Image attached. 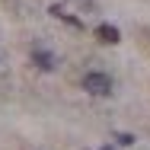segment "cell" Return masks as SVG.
I'll list each match as a JSON object with an SVG mask.
<instances>
[{
    "label": "cell",
    "mask_w": 150,
    "mask_h": 150,
    "mask_svg": "<svg viewBox=\"0 0 150 150\" xmlns=\"http://www.w3.org/2000/svg\"><path fill=\"white\" fill-rule=\"evenodd\" d=\"M83 90L90 93V96H109V93H112V80H109V74L90 70V74L83 77Z\"/></svg>",
    "instance_id": "1"
},
{
    "label": "cell",
    "mask_w": 150,
    "mask_h": 150,
    "mask_svg": "<svg viewBox=\"0 0 150 150\" xmlns=\"http://www.w3.org/2000/svg\"><path fill=\"white\" fill-rule=\"evenodd\" d=\"M32 64H35L38 70H54V67H58V58H54L51 51H45V48H35V51H32Z\"/></svg>",
    "instance_id": "2"
},
{
    "label": "cell",
    "mask_w": 150,
    "mask_h": 150,
    "mask_svg": "<svg viewBox=\"0 0 150 150\" xmlns=\"http://www.w3.org/2000/svg\"><path fill=\"white\" fill-rule=\"evenodd\" d=\"M96 38H99L102 45H118L121 32L115 29V26H109V23H102V26H96Z\"/></svg>",
    "instance_id": "3"
},
{
    "label": "cell",
    "mask_w": 150,
    "mask_h": 150,
    "mask_svg": "<svg viewBox=\"0 0 150 150\" xmlns=\"http://www.w3.org/2000/svg\"><path fill=\"white\" fill-rule=\"evenodd\" d=\"M115 141H118L121 147H131V144H134V134H125V131H118V134H115Z\"/></svg>",
    "instance_id": "4"
},
{
    "label": "cell",
    "mask_w": 150,
    "mask_h": 150,
    "mask_svg": "<svg viewBox=\"0 0 150 150\" xmlns=\"http://www.w3.org/2000/svg\"><path fill=\"white\" fill-rule=\"evenodd\" d=\"M102 150H115V147H102Z\"/></svg>",
    "instance_id": "5"
}]
</instances>
